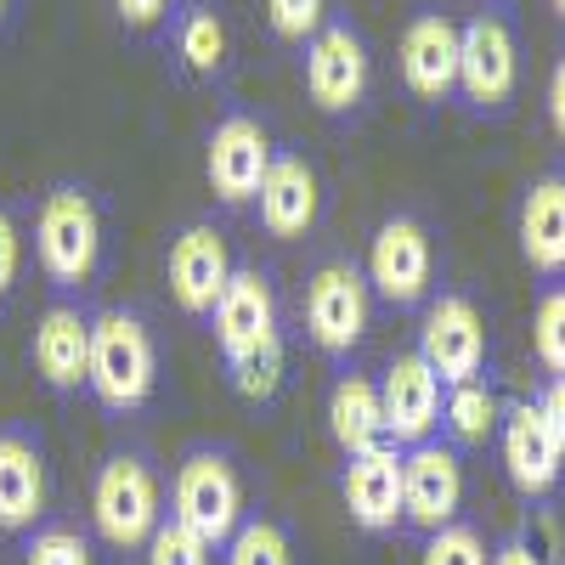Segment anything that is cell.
Masks as SVG:
<instances>
[{
    "instance_id": "cell-1",
    "label": "cell",
    "mask_w": 565,
    "mask_h": 565,
    "mask_svg": "<svg viewBox=\"0 0 565 565\" xmlns=\"http://www.w3.org/2000/svg\"><path fill=\"white\" fill-rule=\"evenodd\" d=\"M159 391V340L136 306L90 311V373L85 396L108 418H136Z\"/></svg>"
},
{
    "instance_id": "cell-2",
    "label": "cell",
    "mask_w": 565,
    "mask_h": 565,
    "mask_svg": "<svg viewBox=\"0 0 565 565\" xmlns=\"http://www.w3.org/2000/svg\"><path fill=\"white\" fill-rule=\"evenodd\" d=\"M103 210L79 181H52L34 210V260L57 295H85L103 277Z\"/></svg>"
},
{
    "instance_id": "cell-3",
    "label": "cell",
    "mask_w": 565,
    "mask_h": 565,
    "mask_svg": "<svg viewBox=\"0 0 565 565\" xmlns=\"http://www.w3.org/2000/svg\"><path fill=\"white\" fill-rule=\"evenodd\" d=\"M521 97V34L503 0H487L481 12L458 23V90L452 103L469 119H509Z\"/></svg>"
},
{
    "instance_id": "cell-4",
    "label": "cell",
    "mask_w": 565,
    "mask_h": 565,
    "mask_svg": "<svg viewBox=\"0 0 565 565\" xmlns=\"http://www.w3.org/2000/svg\"><path fill=\"white\" fill-rule=\"evenodd\" d=\"M170 514L199 532L210 548H221L232 532L244 526V469L238 452L221 447V441H193L181 447L175 469H170Z\"/></svg>"
},
{
    "instance_id": "cell-5",
    "label": "cell",
    "mask_w": 565,
    "mask_h": 565,
    "mask_svg": "<svg viewBox=\"0 0 565 565\" xmlns=\"http://www.w3.org/2000/svg\"><path fill=\"white\" fill-rule=\"evenodd\" d=\"M164 476L148 452H108L97 463V481H90V526L114 554H136L148 548L153 526L164 521Z\"/></svg>"
},
{
    "instance_id": "cell-6",
    "label": "cell",
    "mask_w": 565,
    "mask_h": 565,
    "mask_svg": "<svg viewBox=\"0 0 565 565\" xmlns=\"http://www.w3.org/2000/svg\"><path fill=\"white\" fill-rule=\"evenodd\" d=\"M362 277L380 306L391 311H424V300L436 295V238L413 210H396L373 226Z\"/></svg>"
},
{
    "instance_id": "cell-7",
    "label": "cell",
    "mask_w": 565,
    "mask_h": 565,
    "mask_svg": "<svg viewBox=\"0 0 565 565\" xmlns=\"http://www.w3.org/2000/svg\"><path fill=\"white\" fill-rule=\"evenodd\" d=\"M300 322H306L311 351H322L328 362H351L356 345L367 340V328H373V289H367L362 266H351V260H322V266L306 277Z\"/></svg>"
},
{
    "instance_id": "cell-8",
    "label": "cell",
    "mask_w": 565,
    "mask_h": 565,
    "mask_svg": "<svg viewBox=\"0 0 565 565\" xmlns=\"http://www.w3.org/2000/svg\"><path fill=\"white\" fill-rule=\"evenodd\" d=\"M413 351L436 367L441 385H463V380H487L492 373V328L481 317V306L458 295V289H441L424 300L418 311V340Z\"/></svg>"
},
{
    "instance_id": "cell-9",
    "label": "cell",
    "mask_w": 565,
    "mask_h": 565,
    "mask_svg": "<svg viewBox=\"0 0 565 565\" xmlns=\"http://www.w3.org/2000/svg\"><path fill=\"white\" fill-rule=\"evenodd\" d=\"M306 97L317 103V114L328 119H356L367 90H373V57L367 40L351 18H328L311 40H306Z\"/></svg>"
},
{
    "instance_id": "cell-10",
    "label": "cell",
    "mask_w": 565,
    "mask_h": 565,
    "mask_svg": "<svg viewBox=\"0 0 565 565\" xmlns=\"http://www.w3.org/2000/svg\"><path fill=\"white\" fill-rule=\"evenodd\" d=\"M492 447H498V463H503L509 487L526 503H548L565 487V452H559L548 418L537 413L532 396H503V418H498Z\"/></svg>"
},
{
    "instance_id": "cell-11",
    "label": "cell",
    "mask_w": 565,
    "mask_h": 565,
    "mask_svg": "<svg viewBox=\"0 0 565 565\" xmlns=\"http://www.w3.org/2000/svg\"><path fill=\"white\" fill-rule=\"evenodd\" d=\"M210 334H215V351L221 362H244L255 356L260 345H277V340H289L282 334V306H277V282L266 266H232L226 277V289L210 311Z\"/></svg>"
},
{
    "instance_id": "cell-12",
    "label": "cell",
    "mask_w": 565,
    "mask_h": 565,
    "mask_svg": "<svg viewBox=\"0 0 565 565\" xmlns=\"http://www.w3.org/2000/svg\"><path fill=\"white\" fill-rule=\"evenodd\" d=\"M463 492H469V476H463L458 447H447L441 436L402 447V526L413 537H430L463 521Z\"/></svg>"
},
{
    "instance_id": "cell-13",
    "label": "cell",
    "mask_w": 565,
    "mask_h": 565,
    "mask_svg": "<svg viewBox=\"0 0 565 565\" xmlns=\"http://www.w3.org/2000/svg\"><path fill=\"white\" fill-rule=\"evenodd\" d=\"M232 238L215 226V221H186L175 238H170V255H164V289L175 300L181 317L193 322H210L226 277H232Z\"/></svg>"
},
{
    "instance_id": "cell-14",
    "label": "cell",
    "mask_w": 565,
    "mask_h": 565,
    "mask_svg": "<svg viewBox=\"0 0 565 565\" xmlns=\"http://www.w3.org/2000/svg\"><path fill=\"white\" fill-rule=\"evenodd\" d=\"M271 153H277V148H271V130H266L255 114H226V119L210 130V141H204V181H210V193H215L226 210L255 204Z\"/></svg>"
},
{
    "instance_id": "cell-15",
    "label": "cell",
    "mask_w": 565,
    "mask_h": 565,
    "mask_svg": "<svg viewBox=\"0 0 565 565\" xmlns=\"http://www.w3.org/2000/svg\"><path fill=\"white\" fill-rule=\"evenodd\" d=\"M396 63H402L407 97H418L424 108L452 103V90H458V18L441 7H418L402 29Z\"/></svg>"
},
{
    "instance_id": "cell-16",
    "label": "cell",
    "mask_w": 565,
    "mask_h": 565,
    "mask_svg": "<svg viewBox=\"0 0 565 565\" xmlns=\"http://www.w3.org/2000/svg\"><path fill=\"white\" fill-rule=\"evenodd\" d=\"M441 396L447 385L436 380V367L424 362L413 345L396 351L380 373V407H385V436L391 447H418L441 436Z\"/></svg>"
},
{
    "instance_id": "cell-17",
    "label": "cell",
    "mask_w": 565,
    "mask_h": 565,
    "mask_svg": "<svg viewBox=\"0 0 565 565\" xmlns=\"http://www.w3.org/2000/svg\"><path fill=\"white\" fill-rule=\"evenodd\" d=\"M52 498V469H45V441L29 424H0V532L29 537L45 521Z\"/></svg>"
},
{
    "instance_id": "cell-18",
    "label": "cell",
    "mask_w": 565,
    "mask_h": 565,
    "mask_svg": "<svg viewBox=\"0 0 565 565\" xmlns=\"http://www.w3.org/2000/svg\"><path fill=\"white\" fill-rule=\"evenodd\" d=\"M317 215H322V181H317L311 159L277 148L266 175H260V193H255L260 232L277 238V244H300V238H311Z\"/></svg>"
},
{
    "instance_id": "cell-19",
    "label": "cell",
    "mask_w": 565,
    "mask_h": 565,
    "mask_svg": "<svg viewBox=\"0 0 565 565\" xmlns=\"http://www.w3.org/2000/svg\"><path fill=\"white\" fill-rule=\"evenodd\" d=\"M29 362H34L40 385L52 396H79L85 373H90V311L74 306V300H52L34 317Z\"/></svg>"
},
{
    "instance_id": "cell-20",
    "label": "cell",
    "mask_w": 565,
    "mask_h": 565,
    "mask_svg": "<svg viewBox=\"0 0 565 565\" xmlns=\"http://www.w3.org/2000/svg\"><path fill=\"white\" fill-rule=\"evenodd\" d=\"M340 503L351 526L367 537L402 532V447H373L340 463Z\"/></svg>"
},
{
    "instance_id": "cell-21",
    "label": "cell",
    "mask_w": 565,
    "mask_h": 565,
    "mask_svg": "<svg viewBox=\"0 0 565 565\" xmlns=\"http://www.w3.org/2000/svg\"><path fill=\"white\" fill-rule=\"evenodd\" d=\"M514 244L532 277L565 282V170L526 181L521 210H514Z\"/></svg>"
},
{
    "instance_id": "cell-22",
    "label": "cell",
    "mask_w": 565,
    "mask_h": 565,
    "mask_svg": "<svg viewBox=\"0 0 565 565\" xmlns=\"http://www.w3.org/2000/svg\"><path fill=\"white\" fill-rule=\"evenodd\" d=\"M322 418H328V436H334L340 458H356V452H373L385 447V407H380V380L362 373L356 362H340L334 385H328V402H322Z\"/></svg>"
},
{
    "instance_id": "cell-23",
    "label": "cell",
    "mask_w": 565,
    "mask_h": 565,
    "mask_svg": "<svg viewBox=\"0 0 565 565\" xmlns=\"http://www.w3.org/2000/svg\"><path fill=\"white\" fill-rule=\"evenodd\" d=\"M498 418H503V396H498L487 380L447 385V396H441V441H447V447H458V452L492 447Z\"/></svg>"
},
{
    "instance_id": "cell-24",
    "label": "cell",
    "mask_w": 565,
    "mask_h": 565,
    "mask_svg": "<svg viewBox=\"0 0 565 565\" xmlns=\"http://www.w3.org/2000/svg\"><path fill=\"white\" fill-rule=\"evenodd\" d=\"M170 40H175V57H181L186 74H199V79L226 74L232 40H226V23H221V12L210 7V0H186V7L175 12Z\"/></svg>"
},
{
    "instance_id": "cell-25",
    "label": "cell",
    "mask_w": 565,
    "mask_h": 565,
    "mask_svg": "<svg viewBox=\"0 0 565 565\" xmlns=\"http://www.w3.org/2000/svg\"><path fill=\"white\" fill-rule=\"evenodd\" d=\"M221 565H300L295 537L271 514H244V526L221 543Z\"/></svg>"
},
{
    "instance_id": "cell-26",
    "label": "cell",
    "mask_w": 565,
    "mask_h": 565,
    "mask_svg": "<svg viewBox=\"0 0 565 565\" xmlns=\"http://www.w3.org/2000/svg\"><path fill=\"white\" fill-rule=\"evenodd\" d=\"M532 351L543 373H565V282H543L532 306Z\"/></svg>"
},
{
    "instance_id": "cell-27",
    "label": "cell",
    "mask_w": 565,
    "mask_h": 565,
    "mask_svg": "<svg viewBox=\"0 0 565 565\" xmlns=\"http://www.w3.org/2000/svg\"><path fill=\"white\" fill-rule=\"evenodd\" d=\"M23 565H97V554H90V537L79 526L40 521L23 543Z\"/></svg>"
},
{
    "instance_id": "cell-28",
    "label": "cell",
    "mask_w": 565,
    "mask_h": 565,
    "mask_svg": "<svg viewBox=\"0 0 565 565\" xmlns=\"http://www.w3.org/2000/svg\"><path fill=\"white\" fill-rule=\"evenodd\" d=\"M418 565H487V537L476 521H452L441 532L424 537L418 548Z\"/></svg>"
},
{
    "instance_id": "cell-29",
    "label": "cell",
    "mask_w": 565,
    "mask_h": 565,
    "mask_svg": "<svg viewBox=\"0 0 565 565\" xmlns=\"http://www.w3.org/2000/svg\"><path fill=\"white\" fill-rule=\"evenodd\" d=\"M148 565H215V548L199 537V532H186L175 514H164V521L153 526V537H148Z\"/></svg>"
},
{
    "instance_id": "cell-30",
    "label": "cell",
    "mask_w": 565,
    "mask_h": 565,
    "mask_svg": "<svg viewBox=\"0 0 565 565\" xmlns=\"http://www.w3.org/2000/svg\"><path fill=\"white\" fill-rule=\"evenodd\" d=\"M266 23H271L277 40L306 45L328 23V0H266Z\"/></svg>"
},
{
    "instance_id": "cell-31",
    "label": "cell",
    "mask_w": 565,
    "mask_h": 565,
    "mask_svg": "<svg viewBox=\"0 0 565 565\" xmlns=\"http://www.w3.org/2000/svg\"><path fill=\"white\" fill-rule=\"evenodd\" d=\"M487 565H548V559L537 554V543H532L526 526H514V532H503V537L487 548Z\"/></svg>"
},
{
    "instance_id": "cell-32",
    "label": "cell",
    "mask_w": 565,
    "mask_h": 565,
    "mask_svg": "<svg viewBox=\"0 0 565 565\" xmlns=\"http://www.w3.org/2000/svg\"><path fill=\"white\" fill-rule=\"evenodd\" d=\"M18 271H23V238H18L12 215L0 210V295L18 289Z\"/></svg>"
},
{
    "instance_id": "cell-33",
    "label": "cell",
    "mask_w": 565,
    "mask_h": 565,
    "mask_svg": "<svg viewBox=\"0 0 565 565\" xmlns=\"http://www.w3.org/2000/svg\"><path fill=\"white\" fill-rule=\"evenodd\" d=\"M532 402H537V413L548 418V430H554V441H559V452H565V373H548L543 391H537Z\"/></svg>"
},
{
    "instance_id": "cell-34",
    "label": "cell",
    "mask_w": 565,
    "mask_h": 565,
    "mask_svg": "<svg viewBox=\"0 0 565 565\" xmlns=\"http://www.w3.org/2000/svg\"><path fill=\"white\" fill-rule=\"evenodd\" d=\"M170 7L175 0H114V12H119L125 29H153V23L170 18Z\"/></svg>"
},
{
    "instance_id": "cell-35",
    "label": "cell",
    "mask_w": 565,
    "mask_h": 565,
    "mask_svg": "<svg viewBox=\"0 0 565 565\" xmlns=\"http://www.w3.org/2000/svg\"><path fill=\"white\" fill-rule=\"evenodd\" d=\"M548 125H554V136L565 141V45H559V57H554V68H548Z\"/></svg>"
},
{
    "instance_id": "cell-36",
    "label": "cell",
    "mask_w": 565,
    "mask_h": 565,
    "mask_svg": "<svg viewBox=\"0 0 565 565\" xmlns=\"http://www.w3.org/2000/svg\"><path fill=\"white\" fill-rule=\"evenodd\" d=\"M12 18V0H0V23H7Z\"/></svg>"
},
{
    "instance_id": "cell-37",
    "label": "cell",
    "mask_w": 565,
    "mask_h": 565,
    "mask_svg": "<svg viewBox=\"0 0 565 565\" xmlns=\"http://www.w3.org/2000/svg\"><path fill=\"white\" fill-rule=\"evenodd\" d=\"M548 7H554V12H559V18H565V0H548Z\"/></svg>"
}]
</instances>
